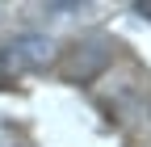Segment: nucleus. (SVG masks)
<instances>
[{"label": "nucleus", "instance_id": "1", "mask_svg": "<svg viewBox=\"0 0 151 147\" xmlns=\"http://www.w3.org/2000/svg\"><path fill=\"white\" fill-rule=\"evenodd\" d=\"M4 55H9L13 71H34V67H42L50 59V42L42 38V34H21L13 46H4Z\"/></svg>", "mask_w": 151, "mask_h": 147}, {"label": "nucleus", "instance_id": "2", "mask_svg": "<svg viewBox=\"0 0 151 147\" xmlns=\"http://www.w3.org/2000/svg\"><path fill=\"white\" fill-rule=\"evenodd\" d=\"M9 76H13V67H9V55H4V46H0V84H9Z\"/></svg>", "mask_w": 151, "mask_h": 147}, {"label": "nucleus", "instance_id": "3", "mask_svg": "<svg viewBox=\"0 0 151 147\" xmlns=\"http://www.w3.org/2000/svg\"><path fill=\"white\" fill-rule=\"evenodd\" d=\"M139 13H143V17H147V21H151V4H139Z\"/></svg>", "mask_w": 151, "mask_h": 147}]
</instances>
